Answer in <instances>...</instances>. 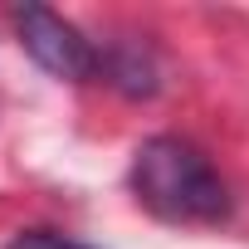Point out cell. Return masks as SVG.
Segmentation results:
<instances>
[{
	"mask_svg": "<svg viewBox=\"0 0 249 249\" xmlns=\"http://www.w3.org/2000/svg\"><path fill=\"white\" fill-rule=\"evenodd\" d=\"M132 191L166 225H215L230 215L220 171L186 137H147L132 157Z\"/></svg>",
	"mask_w": 249,
	"mask_h": 249,
	"instance_id": "obj_1",
	"label": "cell"
},
{
	"mask_svg": "<svg viewBox=\"0 0 249 249\" xmlns=\"http://www.w3.org/2000/svg\"><path fill=\"white\" fill-rule=\"evenodd\" d=\"M15 30H20V44L35 54V64L39 69H49L54 78H88V73H98V49L64 20V15H54V10H44V5H25V10H15Z\"/></svg>",
	"mask_w": 249,
	"mask_h": 249,
	"instance_id": "obj_2",
	"label": "cell"
},
{
	"mask_svg": "<svg viewBox=\"0 0 249 249\" xmlns=\"http://www.w3.org/2000/svg\"><path fill=\"white\" fill-rule=\"evenodd\" d=\"M5 249H93V244L69 239V234H59V230H20Z\"/></svg>",
	"mask_w": 249,
	"mask_h": 249,
	"instance_id": "obj_3",
	"label": "cell"
}]
</instances>
